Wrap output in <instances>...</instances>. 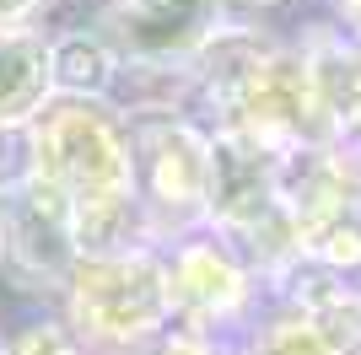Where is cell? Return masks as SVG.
Instances as JSON below:
<instances>
[{"label":"cell","mask_w":361,"mask_h":355,"mask_svg":"<svg viewBox=\"0 0 361 355\" xmlns=\"http://www.w3.org/2000/svg\"><path fill=\"white\" fill-rule=\"evenodd\" d=\"M32 146L49 151V178L44 183H54V189L65 194V205H114L119 210L124 189H130V173H124V151L119 140H114V130H103L97 118L87 113V108H60V113L49 118L44 135H32ZM87 210H71L75 216H87Z\"/></svg>","instance_id":"1"},{"label":"cell","mask_w":361,"mask_h":355,"mask_svg":"<svg viewBox=\"0 0 361 355\" xmlns=\"http://www.w3.org/2000/svg\"><path fill=\"white\" fill-rule=\"evenodd\" d=\"M0 259L22 285H54L75 259V221L65 194L44 178L0 194Z\"/></svg>","instance_id":"2"},{"label":"cell","mask_w":361,"mask_h":355,"mask_svg":"<svg viewBox=\"0 0 361 355\" xmlns=\"http://www.w3.org/2000/svg\"><path fill=\"white\" fill-rule=\"evenodd\" d=\"M75 301H81L92 328H103L114 340H130V334L157 323L162 285H157V275H151L146 264H135V259H103V264L87 269Z\"/></svg>","instance_id":"3"},{"label":"cell","mask_w":361,"mask_h":355,"mask_svg":"<svg viewBox=\"0 0 361 355\" xmlns=\"http://www.w3.org/2000/svg\"><path fill=\"white\" fill-rule=\"evenodd\" d=\"M221 27V0H124L119 6V44L146 59H178L211 44Z\"/></svg>","instance_id":"4"},{"label":"cell","mask_w":361,"mask_h":355,"mask_svg":"<svg viewBox=\"0 0 361 355\" xmlns=\"http://www.w3.org/2000/svg\"><path fill=\"white\" fill-rule=\"evenodd\" d=\"M140 162H146V194L157 205H200L211 194V156L183 124H151L140 130Z\"/></svg>","instance_id":"5"},{"label":"cell","mask_w":361,"mask_h":355,"mask_svg":"<svg viewBox=\"0 0 361 355\" xmlns=\"http://www.w3.org/2000/svg\"><path fill=\"white\" fill-rule=\"evenodd\" d=\"M49 87V49L32 32H0V124H16Z\"/></svg>","instance_id":"6"},{"label":"cell","mask_w":361,"mask_h":355,"mask_svg":"<svg viewBox=\"0 0 361 355\" xmlns=\"http://www.w3.org/2000/svg\"><path fill=\"white\" fill-rule=\"evenodd\" d=\"M49 75H54L60 87L97 92V87H108V75H114V49H108L103 38H92V32H71V38L49 54Z\"/></svg>","instance_id":"7"},{"label":"cell","mask_w":361,"mask_h":355,"mask_svg":"<svg viewBox=\"0 0 361 355\" xmlns=\"http://www.w3.org/2000/svg\"><path fill=\"white\" fill-rule=\"evenodd\" d=\"M183 291L195 296V307L205 312H226V307H238V296H243V280L232 275V264L226 259H216V253H189L183 259Z\"/></svg>","instance_id":"8"},{"label":"cell","mask_w":361,"mask_h":355,"mask_svg":"<svg viewBox=\"0 0 361 355\" xmlns=\"http://www.w3.org/2000/svg\"><path fill=\"white\" fill-rule=\"evenodd\" d=\"M32 162H38V146L22 124H0V194L22 189L32 178Z\"/></svg>","instance_id":"9"},{"label":"cell","mask_w":361,"mask_h":355,"mask_svg":"<svg viewBox=\"0 0 361 355\" xmlns=\"http://www.w3.org/2000/svg\"><path fill=\"white\" fill-rule=\"evenodd\" d=\"M16 355H75V350L60 340V334H54V328H32L27 340L16 344Z\"/></svg>","instance_id":"10"},{"label":"cell","mask_w":361,"mask_h":355,"mask_svg":"<svg viewBox=\"0 0 361 355\" xmlns=\"http://www.w3.org/2000/svg\"><path fill=\"white\" fill-rule=\"evenodd\" d=\"M32 6H38V0H0V27H6V22H16V16H27Z\"/></svg>","instance_id":"11"},{"label":"cell","mask_w":361,"mask_h":355,"mask_svg":"<svg viewBox=\"0 0 361 355\" xmlns=\"http://www.w3.org/2000/svg\"><path fill=\"white\" fill-rule=\"evenodd\" d=\"M350 11H356V27H361V0H350Z\"/></svg>","instance_id":"12"},{"label":"cell","mask_w":361,"mask_h":355,"mask_svg":"<svg viewBox=\"0 0 361 355\" xmlns=\"http://www.w3.org/2000/svg\"><path fill=\"white\" fill-rule=\"evenodd\" d=\"M0 355H6V350H0Z\"/></svg>","instance_id":"13"}]
</instances>
